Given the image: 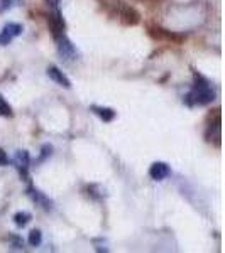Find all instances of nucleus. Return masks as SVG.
<instances>
[{
    "label": "nucleus",
    "instance_id": "nucleus-1",
    "mask_svg": "<svg viewBox=\"0 0 225 253\" xmlns=\"http://www.w3.org/2000/svg\"><path fill=\"white\" fill-rule=\"evenodd\" d=\"M214 100H215V89L210 84V81L203 78L202 75H195V84L185 98L186 105H190V107H193V105L205 107V105H210Z\"/></svg>",
    "mask_w": 225,
    "mask_h": 253
},
{
    "label": "nucleus",
    "instance_id": "nucleus-2",
    "mask_svg": "<svg viewBox=\"0 0 225 253\" xmlns=\"http://www.w3.org/2000/svg\"><path fill=\"white\" fill-rule=\"evenodd\" d=\"M102 5L107 9L110 14L115 15L122 20V22L125 24H130V26H136L139 22V14L136 10L132 9V7L125 5L122 0H104L102 2Z\"/></svg>",
    "mask_w": 225,
    "mask_h": 253
},
{
    "label": "nucleus",
    "instance_id": "nucleus-3",
    "mask_svg": "<svg viewBox=\"0 0 225 253\" xmlns=\"http://www.w3.org/2000/svg\"><path fill=\"white\" fill-rule=\"evenodd\" d=\"M55 42H56V49H58V54L63 61H75L78 52H76V47L73 46V42L66 38V34H56L55 36Z\"/></svg>",
    "mask_w": 225,
    "mask_h": 253
},
{
    "label": "nucleus",
    "instance_id": "nucleus-4",
    "mask_svg": "<svg viewBox=\"0 0 225 253\" xmlns=\"http://www.w3.org/2000/svg\"><path fill=\"white\" fill-rule=\"evenodd\" d=\"M22 34V26L17 22H9L3 26L2 32H0V46H7L14 41L17 36Z\"/></svg>",
    "mask_w": 225,
    "mask_h": 253
},
{
    "label": "nucleus",
    "instance_id": "nucleus-5",
    "mask_svg": "<svg viewBox=\"0 0 225 253\" xmlns=\"http://www.w3.org/2000/svg\"><path fill=\"white\" fill-rule=\"evenodd\" d=\"M149 175L154 181H165L171 175V167L166 162H154L149 167Z\"/></svg>",
    "mask_w": 225,
    "mask_h": 253
},
{
    "label": "nucleus",
    "instance_id": "nucleus-6",
    "mask_svg": "<svg viewBox=\"0 0 225 253\" xmlns=\"http://www.w3.org/2000/svg\"><path fill=\"white\" fill-rule=\"evenodd\" d=\"M27 196H29L32 201L36 203V205L43 208V210L49 211L53 208V201H51V199H49L44 193H41L39 189H36V187H27Z\"/></svg>",
    "mask_w": 225,
    "mask_h": 253
},
{
    "label": "nucleus",
    "instance_id": "nucleus-7",
    "mask_svg": "<svg viewBox=\"0 0 225 253\" xmlns=\"http://www.w3.org/2000/svg\"><path fill=\"white\" fill-rule=\"evenodd\" d=\"M48 22H49V27H51V31H53V36L63 34L64 29H66V24H64V19L61 17L59 9L58 10H53V14H49Z\"/></svg>",
    "mask_w": 225,
    "mask_h": 253
},
{
    "label": "nucleus",
    "instance_id": "nucleus-8",
    "mask_svg": "<svg viewBox=\"0 0 225 253\" xmlns=\"http://www.w3.org/2000/svg\"><path fill=\"white\" fill-rule=\"evenodd\" d=\"M48 76L51 78L53 81H55L56 84H59V86H63V88H71V81L68 80V76L64 75L63 71L58 68V66H49L48 68Z\"/></svg>",
    "mask_w": 225,
    "mask_h": 253
},
{
    "label": "nucleus",
    "instance_id": "nucleus-9",
    "mask_svg": "<svg viewBox=\"0 0 225 253\" xmlns=\"http://www.w3.org/2000/svg\"><path fill=\"white\" fill-rule=\"evenodd\" d=\"M29 164H31V157H29V154H27V150H17L14 157V166L20 170V174H22L24 177L27 175Z\"/></svg>",
    "mask_w": 225,
    "mask_h": 253
},
{
    "label": "nucleus",
    "instance_id": "nucleus-10",
    "mask_svg": "<svg viewBox=\"0 0 225 253\" xmlns=\"http://www.w3.org/2000/svg\"><path fill=\"white\" fill-rule=\"evenodd\" d=\"M92 112L95 113L97 117H100L104 122H107V124H109V122H112L113 118L117 117V113L113 112L112 108H107V107H97V105H93V107H92Z\"/></svg>",
    "mask_w": 225,
    "mask_h": 253
},
{
    "label": "nucleus",
    "instance_id": "nucleus-11",
    "mask_svg": "<svg viewBox=\"0 0 225 253\" xmlns=\"http://www.w3.org/2000/svg\"><path fill=\"white\" fill-rule=\"evenodd\" d=\"M14 221L19 228H24L31 221V213H27V211H19V213L14 214Z\"/></svg>",
    "mask_w": 225,
    "mask_h": 253
},
{
    "label": "nucleus",
    "instance_id": "nucleus-12",
    "mask_svg": "<svg viewBox=\"0 0 225 253\" xmlns=\"http://www.w3.org/2000/svg\"><path fill=\"white\" fill-rule=\"evenodd\" d=\"M31 247H39L41 242H43V235H41L39 230H32L29 233V238H27Z\"/></svg>",
    "mask_w": 225,
    "mask_h": 253
},
{
    "label": "nucleus",
    "instance_id": "nucleus-13",
    "mask_svg": "<svg viewBox=\"0 0 225 253\" xmlns=\"http://www.w3.org/2000/svg\"><path fill=\"white\" fill-rule=\"evenodd\" d=\"M19 3H20V0H0V14L14 9V7H17Z\"/></svg>",
    "mask_w": 225,
    "mask_h": 253
},
{
    "label": "nucleus",
    "instance_id": "nucleus-14",
    "mask_svg": "<svg viewBox=\"0 0 225 253\" xmlns=\"http://www.w3.org/2000/svg\"><path fill=\"white\" fill-rule=\"evenodd\" d=\"M0 115L2 117H12V108L10 105L3 100V96L0 95Z\"/></svg>",
    "mask_w": 225,
    "mask_h": 253
},
{
    "label": "nucleus",
    "instance_id": "nucleus-15",
    "mask_svg": "<svg viewBox=\"0 0 225 253\" xmlns=\"http://www.w3.org/2000/svg\"><path fill=\"white\" fill-rule=\"evenodd\" d=\"M51 150H53V147H51V145H44V147H43V150H41L43 154H41V157H39V161H38V162H43L44 159L51 156Z\"/></svg>",
    "mask_w": 225,
    "mask_h": 253
},
{
    "label": "nucleus",
    "instance_id": "nucleus-16",
    "mask_svg": "<svg viewBox=\"0 0 225 253\" xmlns=\"http://www.w3.org/2000/svg\"><path fill=\"white\" fill-rule=\"evenodd\" d=\"M59 2H61V0H46V5L51 10H58L59 9Z\"/></svg>",
    "mask_w": 225,
    "mask_h": 253
},
{
    "label": "nucleus",
    "instance_id": "nucleus-17",
    "mask_svg": "<svg viewBox=\"0 0 225 253\" xmlns=\"http://www.w3.org/2000/svg\"><path fill=\"white\" fill-rule=\"evenodd\" d=\"M7 164H9V157H7L5 152L0 149V166H7Z\"/></svg>",
    "mask_w": 225,
    "mask_h": 253
}]
</instances>
